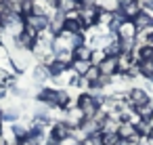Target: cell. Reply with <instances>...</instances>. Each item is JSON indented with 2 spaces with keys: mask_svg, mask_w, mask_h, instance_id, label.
Returning a JSON list of instances; mask_svg holds the SVG:
<instances>
[{
  "mask_svg": "<svg viewBox=\"0 0 153 145\" xmlns=\"http://www.w3.org/2000/svg\"><path fill=\"white\" fill-rule=\"evenodd\" d=\"M82 145H103V132H97V135L84 137V139H82Z\"/></svg>",
  "mask_w": 153,
  "mask_h": 145,
  "instance_id": "f1b7e54d",
  "label": "cell"
},
{
  "mask_svg": "<svg viewBox=\"0 0 153 145\" xmlns=\"http://www.w3.org/2000/svg\"><path fill=\"white\" fill-rule=\"evenodd\" d=\"M147 44H149V46H153V32H149V34H147Z\"/></svg>",
  "mask_w": 153,
  "mask_h": 145,
  "instance_id": "8d00e7d4",
  "label": "cell"
},
{
  "mask_svg": "<svg viewBox=\"0 0 153 145\" xmlns=\"http://www.w3.org/2000/svg\"><path fill=\"white\" fill-rule=\"evenodd\" d=\"M122 15H124V19H128V21H132L143 9H140V4H138V0H134V2H130V4H126V7H120L117 9Z\"/></svg>",
  "mask_w": 153,
  "mask_h": 145,
  "instance_id": "5bb4252c",
  "label": "cell"
},
{
  "mask_svg": "<svg viewBox=\"0 0 153 145\" xmlns=\"http://www.w3.org/2000/svg\"><path fill=\"white\" fill-rule=\"evenodd\" d=\"M17 118H19V111L13 107H7L2 111V120H7V122H17Z\"/></svg>",
  "mask_w": 153,
  "mask_h": 145,
  "instance_id": "4dcf8cb0",
  "label": "cell"
},
{
  "mask_svg": "<svg viewBox=\"0 0 153 145\" xmlns=\"http://www.w3.org/2000/svg\"><path fill=\"white\" fill-rule=\"evenodd\" d=\"M99 78H101V72H99V67H97V65H92V67L86 72V76H84V80H86L90 86H92V84H94Z\"/></svg>",
  "mask_w": 153,
  "mask_h": 145,
  "instance_id": "83f0119b",
  "label": "cell"
},
{
  "mask_svg": "<svg viewBox=\"0 0 153 145\" xmlns=\"http://www.w3.org/2000/svg\"><path fill=\"white\" fill-rule=\"evenodd\" d=\"M130 2H134V0H117V7H126V4H130Z\"/></svg>",
  "mask_w": 153,
  "mask_h": 145,
  "instance_id": "e575fe53",
  "label": "cell"
},
{
  "mask_svg": "<svg viewBox=\"0 0 153 145\" xmlns=\"http://www.w3.org/2000/svg\"><path fill=\"white\" fill-rule=\"evenodd\" d=\"M92 67V63L90 61H80V59H74L71 61V72L76 74V76H86V72Z\"/></svg>",
  "mask_w": 153,
  "mask_h": 145,
  "instance_id": "e0dca14e",
  "label": "cell"
},
{
  "mask_svg": "<svg viewBox=\"0 0 153 145\" xmlns=\"http://www.w3.org/2000/svg\"><path fill=\"white\" fill-rule=\"evenodd\" d=\"M120 141L117 135H103V145H115Z\"/></svg>",
  "mask_w": 153,
  "mask_h": 145,
  "instance_id": "836d02e7",
  "label": "cell"
},
{
  "mask_svg": "<svg viewBox=\"0 0 153 145\" xmlns=\"http://www.w3.org/2000/svg\"><path fill=\"white\" fill-rule=\"evenodd\" d=\"M78 109H82V114H84L86 120H90V118H94V116L99 114L101 105L97 103V99H94L90 93H84V95L78 97Z\"/></svg>",
  "mask_w": 153,
  "mask_h": 145,
  "instance_id": "6da1fadb",
  "label": "cell"
},
{
  "mask_svg": "<svg viewBox=\"0 0 153 145\" xmlns=\"http://www.w3.org/2000/svg\"><path fill=\"white\" fill-rule=\"evenodd\" d=\"M90 55H92V49L86 44H82L74 51V59H80V61H90Z\"/></svg>",
  "mask_w": 153,
  "mask_h": 145,
  "instance_id": "ffe728a7",
  "label": "cell"
},
{
  "mask_svg": "<svg viewBox=\"0 0 153 145\" xmlns=\"http://www.w3.org/2000/svg\"><path fill=\"white\" fill-rule=\"evenodd\" d=\"M2 2H7V0H0V4H2Z\"/></svg>",
  "mask_w": 153,
  "mask_h": 145,
  "instance_id": "ab89813d",
  "label": "cell"
},
{
  "mask_svg": "<svg viewBox=\"0 0 153 145\" xmlns=\"http://www.w3.org/2000/svg\"><path fill=\"white\" fill-rule=\"evenodd\" d=\"M42 141H44V135L38 132V135H27L25 139H19L17 145H42Z\"/></svg>",
  "mask_w": 153,
  "mask_h": 145,
  "instance_id": "44dd1931",
  "label": "cell"
},
{
  "mask_svg": "<svg viewBox=\"0 0 153 145\" xmlns=\"http://www.w3.org/2000/svg\"><path fill=\"white\" fill-rule=\"evenodd\" d=\"M57 145H82V141L71 132L69 137H65V139H61V141H57Z\"/></svg>",
  "mask_w": 153,
  "mask_h": 145,
  "instance_id": "d6a6232c",
  "label": "cell"
},
{
  "mask_svg": "<svg viewBox=\"0 0 153 145\" xmlns=\"http://www.w3.org/2000/svg\"><path fill=\"white\" fill-rule=\"evenodd\" d=\"M84 120H86V118H84L82 109H78V105H76L74 109H65V120H63V122H65L71 130H78Z\"/></svg>",
  "mask_w": 153,
  "mask_h": 145,
  "instance_id": "5b68a950",
  "label": "cell"
},
{
  "mask_svg": "<svg viewBox=\"0 0 153 145\" xmlns=\"http://www.w3.org/2000/svg\"><path fill=\"white\" fill-rule=\"evenodd\" d=\"M132 67H134L132 55H130V53H122V55L117 57V74H130Z\"/></svg>",
  "mask_w": 153,
  "mask_h": 145,
  "instance_id": "4fadbf2b",
  "label": "cell"
},
{
  "mask_svg": "<svg viewBox=\"0 0 153 145\" xmlns=\"http://www.w3.org/2000/svg\"><path fill=\"white\" fill-rule=\"evenodd\" d=\"M71 135V128L61 120V122H55L53 126H51V139H55V141H61V139H65V137H69Z\"/></svg>",
  "mask_w": 153,
  "mask_h": 145,
  "instance_id": "8fae6325",
  "label": "cell"
},
{
  "mask_svg": "<svg viewBox=\"0 0 153 145\" xmlns=\"http://www.w3.org/2000/svg\"><path fill=\"white\" fill-rule=\"evenodd\" d=\"M48 76H51L48 65H38V67L34 70V82H44Z\"/></svg>",
  "mask_w": 153,
  "mask_h": 145,
  "instance_id": "603a6c76",
  "label": "cell"
},
{
  "mask_svg": "<svg viewBox=\"0 0 153 145\" xmlns=\"http://www.w3.org/2000/svg\"><path fill=\"white\" fill-rule=\"evenodd\" d=\"M117 38H120V40H134V38H136V28H134V23L126 19V21L120 25V30H117Z\"/></svg>",
  "mask_w": 153,
  "mask_h": 145,
  "instance_id": "7c38bea8",
  "label": "cell"
},
{
  "mask_svg": "<svg viewBox=\"0 0 153 145\" xmlns=\"http://www.w3.org/2000/svg\"><path fill=\"white\" fill-rule=\"evenodd\" d=\"M132 23H134V28H136V34L138 32H153V17L147 13V11H140L134 19H132Z\"/></svg>",
  "mask_w": 153,
  "mask_h": 145,
  "instance_id": "8992f818",
  "label": "cell"
},
{
  "mask_svg": "<svg viewBox=\"0 0 153 145\" xmlns=\"http://www.w3.org/2000/svg\"><path fill=\"white\" fill-rule=\"evenodd\" d=\"M55 61H61L63 65H71V61H74V51H57V55H55Z\"/></svg>",
  "mask_w": 153,
  "mask_h": 145,
  "instance_id": "7402d4cb",
  "label": "cell"
},
{
  "mask_svg": "<svg viewBox=\"0 0 153 145\" xmlns=\"http://www.w3.org/2000/svg\"><path fill=\"white\" fill-rule=\"evenodd\" d=\"M134 114L138 116V120H153V103L149 101V103H145V105H140V107H136L134 109Z\"/></svg>",
  "mask_w": 153,
  "mask_h": 145,
  "instance_id": "ac0fdd59",
  "label": "cell"
},
{
  "mask_svg": "<svg viewBox=\"0 0 153 145\" xmlns=\"http://www.w3.org/2000/svg\"><path fill=\"white\" fill-rule=\"evenodd\" d=\"M145 59H153V46H149V44L138 49V61H145Z\"/></svg>",
  "mask_w": 153,
  "mask_h": 145,
  "instance_id": "f546056e",
  "label": "cell"
},
{
  "mask_svg": "<svg viewBox=\"0 0 153 145\" xmlns=\"http://www.w3.org/2000/svg\"><path fill=\"white\" fill-rule=\"evenodd\" d=\"M105 57H107V55H105V51H92V55H90V63L99 67V65H101V61H103Z\"/></svg>",
  "mask_w": 153,
  "mask_h": 145,
  "instance_id": "1f68e13d",
  "label": "cell"
},
{
  "mask_svg": "<svg viewBox=\"0 0 153 145\" xmlns=\"http://www.w3.org/2000/svg\"><path fill=\"white\" fill-rule=\"evenodd\" d=\"M97 7H101V11H107V13H115L117 7V0H97Z\"/></svg>",
  "mask_w": 153,
  "mask_h": 145,
  "instance_id": "cb8c5ba5",
  "label": "cell"
},
{
  "mask_svg": "<svg viewBox=\"0 0 153 145\" xmlns=\"http://www.w3.org/2000/svg\"><path fill=\"white\" fill-rule=\"evenodd\" d=\"M11 132H13V137L19 141V139H25V137L30 135V128H27V126H21V124H17V122H15V124H13V128H11Z\"/></svg>",
  "mask_w": 153,
  "mask_h": 145,
  "instance_id": "d4e9b609",
  "label": "cell"
},
{
  "mask_svg": "<svg viewBox=\"0 0 153 145\" xmlns=\"http://www.w3.org/2000/svg\"><path fill=\"white\" fill-rule=\"evenodd\" d=\"M69 105V93L63 88H57V105L55 107H67Z\"/></svg>",
  "mask_w": 153,
  "mask_h": 145,
  "instance_id": "4316f807",
  "label": "cell"
},
{
  "mask_svg": "<svg viewBox=\"0 0 153 145\" xmlns=\"http://www.w3.org/2000/svg\"><path fill=\"white\" fill-rule=\"evenodd\" d=\"M126 101H128V105H132L136 109V107L149 103V93H147V88H130L126 95Z\"/></svg>",
  "mask_w": 153,
  "mask_h": 145,
  "instance_id": "277c9868",
  "label": "cell"
},
{
  "mask_svg": "<svg viewBox=\"0 0 153 145\" xmlns=\"http://www.w3.org/2000/svg\"><path fill=\"white\" fill-rule=\"evenodd\" d=\"M48 25H51L48 15H38V13H32V15H27V17H25V28L34 30L36 34L46 32V30H48Z\"/></svg>",
  "mask_w": 153,
  "mask_h": 145,
  "instance_id": "7a4b0ae2",
  "label": "cell"
},
{
  "mask_svg": "<svg viewBox=\"0 0 153 145\" xmlns=\"http://www.w3.org/2000/svg\"><path fill=\"white\" fill-rule=\"evenodd\" d=\"M38 99H40L44 105L55 107V105H57V88H44V90H40V93H38Z\"/></svg>",
  "mask_w": 153,
  "mask_h": 145,
  "instance_id": "9a60e30c",
  "label": "cell"
},
{
  "mask_svg": "<svg viewBox=\"0 0 153 145\" xmlns=\"http://www.w3.org/2000/svg\"><path fill=\"white\" fill-rule=\"evenodd\" d=\"M149 141H151V145H153V130H151V135H149Z\"/></svg>",
  "mask_w": 153,
  "mask_h": 145,
  "instance_id": "74e56055",
  "label": "cell"
},
{
  "mask_svg": "<svg viewBox=\"0 0 153 145\" xmlns=\"http://www.w3.org/2000/svg\"><path fill=\"white\" fill-rule=\"evenodd\" d=\"M7 97V88H4V84H0V99H4Z\"/></svg>",
  "mask_w": 153,
  "mask_h": 145,
  "instance_id": "d590c367",
  "label": "cell"
},
{
  "mask_svg": "<svg viewBox=\"0 0 153 145\" xmlns=\"http://www.w3.org/2000/svg\"><path fill=\"white\" fill-rule=\"evenodd\" d=\"M138 67V74L143 78H147L149 82H153V59H145V61H138L136 63Z\"/></svg>",
  "mask_w": 153,
  "mask_h": 145,
  "instance_id": "2e32d148",
  "label": "cell"
},
{
  "mask_svg": "<svg viewBox=\"0 0 153 145\" xmlns=\"http://www.w3.org/2000/svg\"><path fill=\"white\" fill-rule=\"evenodd\" d=\"M0 23H2V15H0Z\"/></svg>",
  "mask_w": 153,
  "mask_h": 145,
  "instance_id": "60d3db41",
  "label": "cell"
},
{
  "mask_svg": "<svg viewBox=\"0 0 153 145\" xmlns=\"http://www.w3.org/2000/svg\"><path fill=\"white\" fill-rule=\"evenodd\" d=\"M134 126H136V135L138 137H149L151 130H153V122H149V120H138Z\"/></svg>",
  "mask_w": 153,
  "mask_h": 145,
  "instance_id": "d6986e66",
  "label": "cell"
},
{
  "mask_svg": "<svg viewBox=\"0 0 153 145\" xmlns=\"http://www.w3.org/2000/svg\"><path fill=\"white\" fill-rule=\"evenodd\" d=\"M0 124H2V111H0Z\"/></svg>",
  "mask_w": 153,
  "mask_h": 145,
  "instance_id": "f35d334b",
  "label": "cell"
},
{
  "mask_svg": "<svg viewBox=\"0 0 153 145\" xmlns=\"http://www.w3.org/2000/svg\"><path fill=\"white\" fill-rule=\"evenodd\" d=\"M99 72H101V76L113 78L117 74V57H105L99 65Z\"/></svg>",
  "mask_w": 153,
  "mask_h": 145,
  "instance_id": "ba28073f",
  "label": "cell"
},
{
  "mask_svg": "<svg viewBox=\"0 0 153 145\" xmlns=\"http://www.w3.org/2000/svg\"><path fill=\"white\" fill-rule=\"evenodd\" d=\"M117 137L128 141V143H136L138 141V135H136V126L132 122H120V128H117Z\"/></svg>",
  "mask_w": 153,
  "mask_h": 145,
  "instance_id": "52a82bcc",
  "label": "cell"
},
{
  "mask_svg": "<svg viewBox=\"0 0 153 145\" xmlns=\"http://www.w3.org/2000/svg\"><path fill=\"white\" fill-rule=\"evenodd\" d=\"M99 13H101L99 7H82L80 9V21H82L84 30L99 23Z\"/></svg>",
  "mask_w": 153,
  "mask_h": 145,
  "instance_id": "3957f363",
  "label": "cell"
},
{
  "mask_svg": "<svg viewBox=\"0 0 153 145\" xmlns=\"http://www.w3.org/2000/svg\"><path fill=\"white\" fill-rule=\"evenodd\" d=\"M55 7H57V11L63 13V15H71V13H76V11L82 9L80 0H57Z\"/></svg>",
  "mask_w": 153,
  "mask_h": 145,
  "instance_id": "30bf717a",
  "label": "cell"
},
{
  "mask_svg": "<svg viewBox=\"0 0 153 145\" xmlns=\"http://www.w3.org/2000/svg\"><path fill=\"white\" fill-rule=\"evenodd\" d=\"M48 70H51V76H53V78H57V76H61V74H65V72H67V65H63L61 61H53V63L48 65Z\"/></svg>",
  "mask_w": 153,
  "mask_h": 145,
  "instance_id": "484cf974",
  "label": "cell"
},
{
  "mask_svg": "<svg viewBox=\"0 0 153 145\" xmlns=\"http://www.w3.org/2000/svg\"><path fill=\"white\" fill-rule=\"evenodd\" d=\"M17 51H19V55L17 53L13 55V67L19 74H23L27 70V65H30V51H23V49H17Z\"/></svg>",
  "mask_w": 153,
  "mask_h": 145,
  "instance_id": "9c48e42d",
  "label": "cell"
}]
</instances>
